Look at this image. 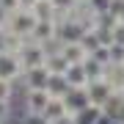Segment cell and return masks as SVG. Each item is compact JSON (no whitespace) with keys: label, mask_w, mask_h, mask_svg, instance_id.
Wrapping results in <instances>:
<instances>
[{"label":"cell","mask_w":124,"mask_h":124,"mask_svg":"<svg viewBox=\"0 0 124 124\" xmlns=\"http://www.w3.org/2000/svg\"><path fill=\"white\" fill-rule=\"evenodd\" d=\"M47 80H50V69L47 66H33V69H25L19 83L28 91V88H47Z\"/></svg>","instance_id":"obj_6"},{"label":"cell","mask_w":124,"mask_h":124,"mask_svg":"<svg viewBox=\"0 0 124 124\" xmlns=\"http://www.w3.org/2000/svg\"><path fill=\"white\" fill-rule=\"evenodd\" d=\"M22 124H53V121H50V119H47L44 113H28Z\"/></svg>","instance_id":"obj_17"},{"label":"cell","mask_w":124,"mask_h":124,"mask_svg":"<svg viewBox=\"0 0 124 124\" xmlns=\"http://www.w3.org/2000/svg\"><path fill=\"white\" fill-rule=\"evenodd\" d=\"M58 53L66 58L69 63H85L88 61V50H85L83 39H75V41H58Z\"/></svg>","instance_id":"obj_4"},{"label":"cell","mask_w":124,"mask_h":124,"mask_svg":"<svg viewBox=\"0 0 124 124\" xmlns=\"http://www.w3.org/2000/svg\"><path fill=\"white\" fill-rule=\"evenodd\" d=\"M85 91H88V99H91L94 108H105V102L113 97L116 85H110L105 77H99V80H91V83L85 85Z\"/></svg>","instance_id":"obj_3"},{"label":"cell","mask_w":124,"mask_h":124,"mask_svg":"<svg viewBox=\"0 0 124 124\" xmlns=\"http://www.w3.org/2000/svg\"><path fill=\"white\" fill-rule=\"evenodd\" d=\"M66 105H69L72 116H77L80 110H85V108L91 105V99H88V91H85V88H72V91L66 94Z\"/></svg>","instance_id":"obj_8"},{"label":"cell","mask_w":124,"mask_h":124,"mask_svg":"<svg viewBox=\"0 0 124 124\" xmlns=\"http://www.w3.org/2000/svg\"><path fill=\"white\" fill-rule=\"evenodd\" d=\"M102 110H105L108 116H113L116 121H124V94L116 88V91H113V97L105 102V108H102Z\"/></svg>","instance_id":"obj_10"},{"label":"cell","mask_w":124,"mask_h":124,"mask_svg":"<svg viewBox=\"0 0 124 124\" xmlns=\"http://www.w3.org/2000/svg\"><path fill=\"white\" fill-rule=\"evenodd\" d=\"M50 99H53V94H50L47 88H28L25 91V108L28 113H44Z\"/></svg>","instance_id":"obj_5"},{"label":"cell","mask_w":124,"mask_h":124,"mask_svg":"<svg viewBox=\"0 0 124 124\" xmlns=\"http://www.w3.org/2000/svg\"><path fill=\"white\" fill-rule=\"evenodd\" d=\"M63 77H66V83L72 88H85V85L91 83L88 80V72H85L83 63H69V69L63 72Z\"/></svg>","instance_id":"obj_7"},{"label":"cell","mask_w":124,"mask_h":124,"mask_svg":"<svg viewBox=\"0 0 124 124\" xmlns=\"http://www.w3.org/2000/svg\"><path fill=\"white\" fill-rule=\"evenodd\" d=\"M22 75H25V66L19 61V55L8 53V50H0V77L17 83V80H22Z\"/></svg>","instance_id":"obj_2"},{"label":"cell","mask_w":124,"mask_h":124,"mask_svg":"<svg viewBox=\"0 0 124 124\" xmlns=\"http://www.w3.org/2000/svg\"><path fill=\"white\" fill-rule=\"evenodd\" d=\"M53 6L58 8V14H69L72 8H75V6H80L77 0H53Z\"/></svg>","instance_id":"obj_16"},{"label":"cell","mask_w":124,"mask_h":124,"mask_svg":"<svg viewBox=\"0 0 124 124\" xmlns=\"http://www.w3.org/2000/svg\"><path fill=\"white\" fill-rule=\"evenodd\" d=\"M11 97H14V80H6V77H0V99L11 102Z\"/></svg>","instance_id":"obj_14"},{"label":"cell","mask_w":124,"mask_h":124,"mask_svg":"<svg viewBox=\"0 0 124 124\" xmlns=\"http://www.w3.org/2000/svg\"><path fill=\"white\" fill-rule=\"evenodd\" d=\"M36 22H39V17L33 14V8H19V11H14L11 14V25L6 28V31H14L17 36H33L36 31Z\"/></svg>","instance_id":"obj_1"},{"label":"cell","mask_w":124,"mask_h":124,"mask_svg":"<svg viewBox=\"0 0 124 124\" xmlns=\"http://www.w3.org/2000/svg\"><path fill=\"white\" fill-rule=\"evenodd\" d=\"M0 6H3V8L6 11H19V8H22V3H19V0H0Z\"/></svg>","instance_id":"obj_19"},{"label":"cell","mask_w":124,"mask_h":124,"mask_svg":"<svg viewBox=\"0 0 124 124\" xmlns=\"http://www.w3.org/2000/svg\"><path fill=\"white\" fill-rule=\"evenodd\" d=\"M11 116V105L6 99H0V124H6V119Z\"/></svg>","instance_id":"obj_21"},{"label":"cell","mask_w":124,"mask_h":124,"mask_svg":"<svg viewBox=\"0 0 124 124\" xmlns=\"http://www.w3.org/2000/svg\"><path fill=\"white\" fill-rule=\"evenodd\" d=\"M94 124H121V121H116V119H113V116H108L105 110H102V113L97 116V121H94Z\"/></svg>","instance_id":"obj_22"},{"label":"cell","mask_w":124,"mask_h":124,"mask_svg":"<svg viewBox=\"0 0 124 124\" xmlns=\"http://www.w3.org/2000/svg\"><path fill=\"white\" fill-rule=\"evenodd\" d=\"M44 116L50 121H61V119H66V116H72V110H69V105H66V99H61V97H53L50 99V105H47V110H44Z\"/></svg>","instance_id":"obj_9"},{"label":"cell","mask_w":124,"mask_h":124,"mask_svg":"<svg viewBox=\"0 0 124 124\" xmlns=\"http://www.w3.org/2000/svg\"><path fill=\"white\" fill-rule=\"evenodd\" d=\"M77 3H83V6H88V3H91V0H77Z\"/></svg>","instance_id":"obj_25"},{"label":"cell","mask_w":124,"mask_h":124,"mask_svg":"<svg viewBox=\"0 0 124 124\" xmlns=\"http://www.w3.org/2000/svg\"><path fill=\"white\" fill-rule=\"evenodd\" d=\"M105 80L110 85H116V88H121V83H124V63H108L105 66Z\"/></svg>","instance_id":"obj_13"},{"label":"cell","mask_w":124,"mask_h":124,"mask_svg":"<svg viewBox=\"0 0 124 124\" xmlns=\"http://www.w3.org/2000/svg\"><path fill=\"white\" fill-rule=\"evenodd\" d=\"M33 14L39 19H58V8L53 6V0H36L33 3Z\"/></svg>","instance_id":"obj_12"},{"label":"cell","mask_w":124,"mask_h":124,"mask_svg":"<svg viewBox=\"0 0 124 124\" xmlns=\"http://www.w3.org/2000/svg\"><path fill=\"white\" fill-rule=\"evenodd\" d=\"M55 124H77L75 116H66V119H61V121H55Z\"/></svg>","instance_id":"obj_23"},{"label":"cell","mask_w":124,"mask_h":124,"mask_svg":"<svg viewBox=\"0 0 124 124\" xmlns=\"http://www.w3.org/2000/svg\"><path fill=\"white\" fill-rule=\"evenodd\" d=\"M19 3H22V8H33V3H36V0H19Z\"/></svg>","instance_id":"obj_24"},{"label":"cell","mask_w":124,"mask_h":124,"mask_svg":"<svg viewBox=\"0 0 124 124\" xmlns=\"http://www.w3.org/2000/svg\"><path fill=\"white\" fill-rule=\"evenodd\" d=\"M113 41L124 44V19H119V22L113 25Z\"/></svg>","instance_id":"obj_18"},{"label":"cell","mask_w":124,"mask_h":124,"mask_svg":"<svg viewBox=\"0 0 124 124\" xmlns=\"http://www.w3.org/2000/svg\"><path fill=\"white\" fill-rule=\"evenodd\" d=\"M47 91L53 94V97L66 99V94L72 91V85L66 83V77H63V75H50V80H47Z\"/></svg>","instance_id":"obj_11"},{"label":"cell","mask_w":124,"mask_h":124,"mask_svg":"<svg viewBox=\"0 0 124 124\" xmlns=\"http://www.w3.org/2000/svg\"><path fill=\"white\" fill-rule=\"evenodd\" d=\"M110 3H113V0H91V3H88V8H91L94 14H99V17H102V14H108V11H110Z\"/></svg>","instance_id":"obj_15"},{"label":"cell","mask_w":124,"mask_h":124,"mask_svg":"<svg viewBox=\"0 0 124 124\" xmlns=\"http://www.w3.org/2000/svg\"><path fill=\"white\" fill-rule=\"evenodd\" d=\"M8 25H11V11H6L3 6H0V31H6Z\"/></svg>","instance_id":"obj_20"}]
</instances>
